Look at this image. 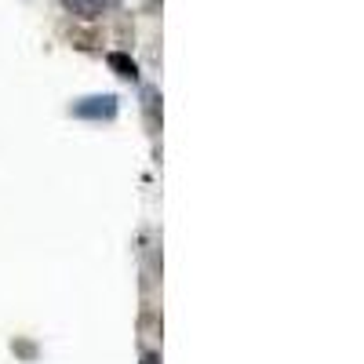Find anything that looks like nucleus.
Returning a JSON list of instances; mask_svg holds the SVG:
<instances>
[{"label": "nucleus", "instance_id": "obj_2", "mask_svg": "<svg viewBox=\"0 0 364 364\" xmlns=\"http://www.w3.org/2000/svg\"><path fill=\"white\" fill-rule=\"evenodd\" d=\"M106 63H109V70L120 77V80H139V63H135V58L128 55V51H109L106 55Z\"/></svg>", "mask_w": 364, "mask_h": 364}, {"label": "nucleus", "instance_id": "obj_1", "mask_svg": "<svg viewBox=\"0 0 364 364\" xmlns=\"http://www.w3.org/2000/svg\"><path fill=\"white\" fill-rule=\"evenodd\" d=\"M70 113L77 120H113L120 113V99L113 91H106V95H84L70 106Z\"/></svg>", "mask_w": 364, "mask_h": 364}, {"label": "nucleus", "instance_id": "obj_3", "mask_svg": "<svg viewBox=\"0 0 364 364\" xmlns=\"http://www.w3.org/2000/svg\"><path fill=\"white\" fill-rule=\"evenodd\" d=\"M66 8L80 18H99V11L106 8V0H66Z\"/></svg>", "mask_w": 364, "mask_h": 364}, {"label": "nucleus", "instance_id": "obj_6", "mask_svg": "<svg viewBox=\"0 0 364 364\" xmlns=\"http://www.w3.org/2000/svg\"><path fill=\"white\" fill-rule=\"evenodd\" d=\"M142 364H161V353H146V357H142Z\"/></svg>", "mask_w": 364, "mask_h": 364}, {"label": "nucleus", "instance_id": "obj_4", "mask_svg": "<svg viewBox=\"0 0 364 364\" xmlns=\"http://www.w3.org/2000/svg\"><path fill=\"white\" fill-rule=\"evenodd\" d=\"M142 109H146V124L157 128V124H161V109H157V91H154V87L142 91Z\"/></svg>", "mask_w": 364, "mask_h": 364}, {"label": "nucleus", "instance_id": "obj_5", "mask_svg": "<svg viewBox=\"0 0 364 364\" xmlns=\"http://www.w3.org/2000/svg\"><path fill=\"white\" fill-rule=\"evenodd\" d=\"M11 350H15L22 360H37V346L29 343V339H15V343H11Z\"/></svg>", "mask_w": 364, "mask_h": 364}]
</instances>
